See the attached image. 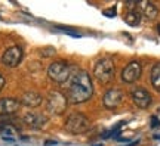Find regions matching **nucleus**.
<instances>
[{"instance_id":"f257e3e1","label":"nucleus","mask_w":160,"mask_h":146,"mask_svg":"<svg viewBox=\"0 0 160 146\" xmlns=\"http://www.w3.org/2000/svg\"><path fill=\"white\" fill-rule=\"evenodd\" d=\"M65 96L71 103H83L93 96V84L88 71L73 67L71 75L67 81Z\"/></svg>"},{"instance_id":"f03ea898","label":"nucleus","mask_w":160,"mask_h":146,"mask_svg":"<svg viewBox=\"0 0 160 146\" xmlns=\"http://www.w3.org/2000/svg\"><path fill=\"white\" fill-rule=\"evenodd\" d=\"M73 67L67 61H55L48 67V77L55 83V84H67L70 75H71Z\"/></svg>"},{"instance_id":"7ed1b4c3","label":"nucleus","mask_w":160,"mask_h":146,"mask_svg":"<svg viewBox=\"0 0 160 146\" xmlns=\"http://www.w3.org/2000/svg\"><path fill=\"white\" fill-rule=\"evenodd\" d=\"M91 127V123H89V118L86 117L85 114L82 112H71L67 117L65 123H64V129L67 133L70 134H83L86 133Z\"/></svg>"},{"instance_id":"20e7f679","label":"nucleus","mask_w":160,"mask_h":146,"mask_svg":"<svg viewBox=\"0 0 160 146\" xmlns=\"http://www.w3.org/2000/svg\"><path fill=\"white\" fill-rule=\"evenodd\" d=\"M114 74H116V65L113 59H110V58L98 59L95 67H93V75L101 84L111 83V80L114 78Z\"/></svg>"},{"instance_id":"39448f33","label":"nucleus","mask_w":160,"mask_h":146,"mask_svg":"<svg viewBox=\"0 0 160 146\" xmlns=\"http://www.w3.org/2000/svg\"><path fill=\"white\" fill-rule=\"evenodd\" d=\"M45 106L46 111L51 115H62L67 111V108H68V99H67L65 93L53 90L46 97Z\"/></svg>"},{"instance_id":"423d86ee","label":"nucleus","mask_w":160,"mask_h":146,"mask_svg":"<svg viewBox=\"0 0 160 146\" xmlns=\"http://www.w3.org/2000/svg\"><path fill=\"white\" fill-rule=\"evenodd\" d=\"M24 59V49L21 46H11V47H8L3 53H2V56H0V62H2V65H5L6 68H15L18 67Z\"/></svg>"},{"instance_id":"0eeeda50","label":"nucleus","mask_w":160,"mask_h":146,"mask_svg":"<svg viewBox=\"0 0 160 146\" xmlns=\"http://www.w3.org/2000/svg\"><path fill=\"white\" fill-rule=\"evenodd\" d=\"M142 74V65L139 61H131L122 71V81L126 84L135 83Z\"/></svg>"},{"instance_id":"6e6552de","label":"nucleus","mask_w":160,"mask_h":146,"mask_svg":"<svg viewBox=\"0 0 160 146\" xmlns=\"http://www.w3.org/2000/svg\"><path fill=\"white\" fill-rule=\"evenodd\" d=\"M22 123L33 130L43 129L48 124V117L42 112H36V111H30L22 117Z\"/></svg>"},{"instance_id":"1a4fd4ad","label":"nucleus","mask_w":160,"mask_h":146,"mask_svg":"<svg viewBox=\"0 0 160 146\" xmlns=\"http://www.w3.org/2000/svg\"><path fill=\"white\" fill-rule=\"evenodd\" d=\"M123 101V92L117 87L108 89L102 96V105L105 109H116Z\"/></svg>"},{"instance_id":"9d476101","label":"nucleus","mask_w":160,"mask_h":146,"mask_svg":"<svg viewBox=\"0 0 160 146\" xmlns=\"http://www.w3.org/2000/svg\"><path fill=\"white\" fill-rule=\"evenodd\" d=\"M131 97L133 101V103L138 108H141V109H147L151 105V102H153V97L148 93V90L142 89V87H137V89L132 90Z\"/></svg>"},{"instance_id":"9b49d317","label":"nucleus","mask_w":160,"mask_h":146,"mask_svg":"<svg viewBox=\"0 0 160 146\" xmlns=\"http://www.w3.org/2000/svg\"><path fill=\"white\" fill-rule=\"evenodd\" d=\"M21 108V102L15 97H2L0 99V117H9L17 114Z\"/></svg>"},{"instance_id":"f8f14e48","label":"nucleus","mask_w":160,"mask_h":146,"mask_svg":"<svg viewBox=\"0 0 160 146\" xmlns=\"http://www.w3.org/2000/svg\"><path fill=\"white\" fill-rule=\"evenodd\" d=\"M21 105L25 108H30V109H34V108L40 106L42 105V102H43V97L40 93L37 92H25L22 96H21Z\"/></svg>"},{"instance_id":"ddd939ff","label":"nucleus","mask_w":160,"mask_h":146,"mask_svg":"<svg viewBox=\"0 0 160 146\" xmlns=\"http://www.w3.org/2000/svg\"><path fill=\"white\" fill-rule=\"evenodd\" d=\"M137 9L139 11V13H141L142 16H145L147 19H150V21L156 19L157 15H159L157 6H156L154 3H151V2H139V3H137Z\"/></svg>"},{"instance_id":"4468645a","label":"nucleus","mask_w":160,"mask_h":146,"mask_svg":"<svg viewBox=\"0 0 160 146\" xmlns=\"http://www.w3.org/2000/svg\"><path fill=\"white\" fill-rule=\"evenodd\" d=\"M141 13H139V11H138L137 7H133V9H129L128 11V13H126L125 16V21L128 25H131V27H137V25H139V22H141Z\"/></svg>"},{"instance_id":"2eb2a0df","label":"nucleus","mask_w":160,"mask_h":146,"mask_svg":"<svg viewBox=\"0 0 160 146\" xmlns=\"http://www.w3.org/2000/svg\"><path fill=\"white\" fill-rule=\"evenodd\" d=\"M150 80H151V84H153V87H154V89L160 93V62H157L154 67L151 68Z\"/></svg>"},{"instance_id":"dca6fc26","label":"nucleus","mask_w":160,"mask_h":146,"mask_svg":"<svg viewBox=\"0 0 160 146\" xmlns=\"http://www.w3.org/2000/svg\"><path fill=\"white\" fill-rule=\"evenodd\" d=\"M5 86H6V78H5V75H3V74L0 73V90L3 89Z\"/></svg>"},{"instance_id":"f3484780","label":"nucleus","mask_w":160,"mask_h":146,"mask_svg":"<svg viewBox=\"0 0 160 146\" xmlns=\"http://www.w3.org/2000/svg\"><path fill=\"white\" fill-rule=\"evenodd\" d=\"M114 11H116V9L113 7V9H110V11H105V12H104V15H107V16H114V15H116Z\"/></svg>"},{"instance_id":"a211bd4d","label":"nucleus","mask_w":160,"mask_h":146,"mask_svg":"<svg viewBox=\"0 0 160 146\" xmlns=\"http://www.w3.org/2000/svg\"><path fill=\"white\" fill-rule=\"evenodd\" d=\"M55 145H58L57 140H48V142H45V146H55Z\"/></svg>"},{"instance_id":"6ab92c4d","label":"nucleus","mask_w":160,"mask_h":146,"mask_svg":"<svg viewBox=\"0 0 160 146\" xmlns=\"http://www.w3.org/2000/svg\"><path fill=\"white\" fill-rule=\"evenodd\" d=\"M159 124H160L159 120H157L156 117H153V127H154V125H159Z\"/></svg>"},{"instance_id":"aec40b11","label":"nucleus","mask_w":160,"mask_h":146,"mask_svg":"<svg viewBox=\"0 0 160 146\" xmlns=\"http://www.w3.org/2000/svg\"><path fill=\"white\" fill-rule=\"evenodd\" d=\"M156 139H160V134H157V136H154Z\"/></svg>"}]
</instances>
